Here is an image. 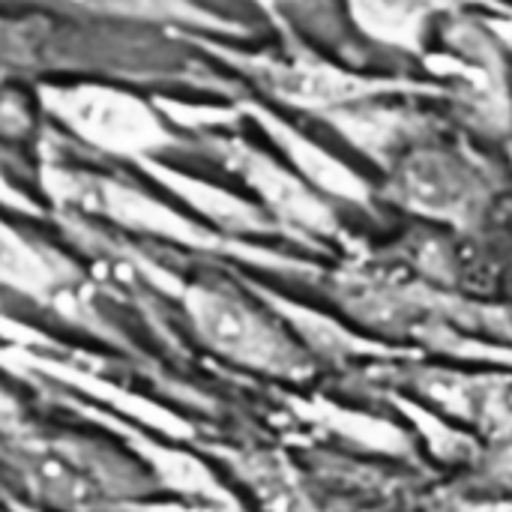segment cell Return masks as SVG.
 <instances>
[{
	"label": "cell",
	"mask_w": 512,
	"mask_h": 512,
	"mask_svg": "<svg viewBox=\"0 0 512 512\" xmlns=\"http://www.w3.org/2000/svg\"><path fill=\"white\" fill-rule=\"evenodd\" d=\"M48 108L87 144L114 156H144L168 141L153 108L117 87L75 84L51 90Z\"/></svg>",
	"instance_id": "obj_1"
},
{
	"label": "cell",
	"mask_w": 512,
	"mask_h": 512,
	"mask_svg": "<svg viewBox=\"0 0 512 512\" xmlns=\"http://www.w3.org/2000/svg\"><path fill=\"white\" fill-rule=\"evenodd\" d=\"M192 315L210 345L243 363L285 366L291 357L288 348L276 339V333L231 297L198 291L192 294Z\"/></svg>",
	"instance_id": "obj_2"
},
{
	"label": "cell",
	"mask_w": 512,
	"mask_h": 512,
	"mask_svg": "<svg viewBox=\"0 0 512 512\" xmlns=\"http://www.w3.org/2000/svg\"><path fill=\"white\" fill-rule=\"evenodd\" d=\"M30 471L39 489L63 507H87L99 498L96 480L60 456H39L30 462Z\"/></svg>",
	"instance_id": "obj_3"
},
{
	"label": "cell",
	"mask_w": 512,
	"mask_h": 512,
	"mask_svg": "<svg viewBox=\"0 0 512 512\" xmlns=\"http://www.w3.org/2000/svg\"><path fill=\"white\" fill-rule=\"evenodd\" d=\"M0 279L15 282V285H39V282H45L42 258L3 225H0Z\"/></svg>",
	"instance_id": "obj_4"
},
{
	"label": "cell",
	"mask_w": 512,
	"mask_h": 512,
	"mask_svg": "<svg viewBox=\"0 0 512 512\" xmlns=\"http://www.w3.org/2000/svg\"><path fill=\"white\" fill-rule=\"evenodd\" d=\"M72 3L105 9V12H132V15H153L171 9V0H72Z\"/></svg>",
	"instance_id": "obj_5"
}]
</instances>
